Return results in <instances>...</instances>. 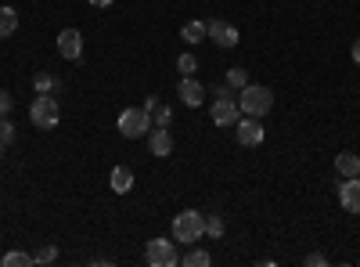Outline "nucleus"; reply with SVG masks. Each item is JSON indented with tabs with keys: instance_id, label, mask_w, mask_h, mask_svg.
<instances>
[{
	"instance_id": "2eb2a0df",
	"label": "nucleus",
	"mask_w": 360,
	"mask_h": 267,
	"mask_svg": "<svg viewBox=\"0 0 360 267\" xmlns=\"http://www.w3.org/2000/svg\"><path fill=\"white\" fill-rule=\"evenodd\" d=\"M15 29H18V11L4 4V8H0V40H8Z\"/></svg>"
},
{
	"instance_id": "423d86ee",
	"label": "nucleus",
	"mask_w": 360,
	"mask_h": 267,
	"mask_svg": "<svg viewBox=\"0 0 360 267\" xmlns=\"http://www.w3.org/2000/svg\"><path fill=\"white\" fill-rule=\"evenodd\" d=\"M234 127H238V144H245V148H256V144H263V137H266L259 116H242Z\"/></svg>"
},
{
	"instance_id": "0eeeda50",
	"label": "nucleus",
	"mask_w": 360,
	"mask_h": 267,
	"mask_svg": "<svg viewBox=\"0 0 360 267\" xmlns=\"http://www.w3.org/2000/svg\"><path fill=\"white\" fill-rule=\"evenodd\" d=\"M205 33H209V40H213L217 47H234L238 44V25H231L224 18H209L205 22Z\"/></svg>"
},
{
	"instance_id": "ddd939ff",
	"label": "nucleus",
	"mask_w": 360,
	"mask_h": 267,
	"mask_svg": "<svg viewBox=\"0 0 360 267\" xmlns=\"http://www.w3.org/2000/svg\"><path fill=\"white\" fill-rule=\"evenodd\" d=\"M108 185H112V192L127 195V192L134 188V170H130V166H115L112 177H108Z\"/></svg>"
},
{
	"instance_id": "1a4fd4ad",
	"label": "nucleus",
	"mask_w": 360,
	"mask_h": 267,
	"mask_svg": "<svg viewBox=\"0 0 360 267\" xmlns=\"http://www.w3.org/2000/svg\"><path fill=\"white\" fill-rule=\"evenodd\" d=\"M339 206L346 213H360V177H342L339 185Z\"/></svg>"
},
{
	"instance_id": "20e7f679",
	"label": "nucleus",
	"mask_w": 360,
	"mask_h": 267,
	"mask_svg": "<svg viewBox=\"0 0 360 267\" xmlns=\"http://www.w3.org/2000/svg\"><path fill=\"white\" fill-rule=\"evenodd\" d=\"M119 134H123V137H144L148 130H152V112H148L144 105L141 108H123V112H119Z\"/></svg>"
},
{
	"instance_id": "cd10ccee",
	"label": "nucleus",
	"mask_w": 360,
	"mask_h": 267,
	"mask_svg": "<svg viewBox=\"0 0 360 267\" xmlns=\"http://www.w3.org/2000/svg\"><path fill=\"white\" fill-rule=\"evenodd\" d=\"M353 62H356V66H360V37H356V40H353Z\"/></svg>"
},
{
	"instance_id": "4be33fe9",
	"label": "nucleus",
	"mask_w": 360,
	"mask_h": 267,
	"mask_svg": "<svg viewBox=\"0 0 360 267\" xmlns=\"http://www.w3.org/2000/svg\"><path fill=\"white\" fill-rule=\"evenodd\" d=\"M152 112H155L152 127H169V120H173V108H169V105H162V101H159V105H155Z\"/></svg>"
},
{
	"instance_id": "f8f14e48",
	"label": "nucleus",
	"mask_w": 360,
	"mask_h": 267,
	"mask_svg": "<svg viewBox=\"0 0 360 267\" xmlns=\"http://www.w3.org/2000/svg\"><path fill=\"white\" fill-rule=\"evenodd\" d=\"M152 156H159V159H166L169 152H173V134H169V127H155L152 130Z\"/></svg>"
},
{
	"instance_id": "6ab92c4d",
	"label": "nucleus",
	"mask_w": 360,
	"mask_h": 267,
	"mask_svg": "<svg viewBox=\"0 0 360 267\" xmlns=\"http://www.w3.org/2000/svg\"><path fill=\"white\" fill-rule=\"evenodd\" d=\"M224 231H227V224H224L220 213H209V217H205V235H209V239H220Z\"/></svg>"
},
{
	"instance_id": "bb28decb",
	"label": "nucleus",
	"mask_w": 360,
	"mask_h": 267,
	"mask_svg": "<svg viewBox=\"0 0 360 267\" xmlns=\"http://www.w3.org/2000/svg\"><path fill=\"white\" fill-rule=\"evenodd\" d=\"M321 263H328L324 253H310V256H307V267H321Z\"/></svg>"
},
{
	"instance_id": "5701e85b",
	"label": "nucleus",
	"mask_w": 360,
	"mask_h": 267,
	"mask_svg": "<svg viewBox=\"0 0 360 267\" xmlns=\"http://www.w3.org/2000/svg\"><path fill=\"white\" fill-rule=\"evenodd\" d=\"M176 69H180V76H195V69H198L195 54H180V58H176Z\"/></svg>"
},
{
	"instance_id": "9d476101",
	"label": "nucleus",
	"mask_w": 360,
	"mask_h": 267,
	"mask_svg": "<svg viewBox=\"0 0 360 267\" xmlns=\"http://www.w3.org/2000/svg\"><path fill=\"white\" fill-rule=\"evenodd\" d=\"M213 123L217 127H234L238 123V98H217L213 101Z\"/></svg>"
},
{
	"instance_id": "c85d7f7f",
	"label": "nucleus",
	"mask_w": 360,
	"mask_h": 267,
	"mask_svg": "<svg viewBox=\"0 0 360 267\" xmlns=\"http://www.w3.org/2000/svg\"><path fill=\"white\" fill-rule=\"evenodd\" d=\"M86 4H94V8H112V0H86Z\"/></svg>"
},
{
	"instance_id": "aec40b11",
	"label": "nucleus",
	"mask_w": 360,
	"mask_h": 267,
	"mask_svg": "<svg viewBox=\"0 0 360 267\" xmlns=\"http://www.w3.org/2000/svg\"><path fill=\"white\" fill-rule=\"evenodd\" d=\"M180 263H184V267H209V253L205 249H191V253L180 256Z\"/></svg>"
},
{
	"instance_id": "393cba45",
	"label": "nucleus",
	"mask_w": 360,
	"mask_h": 267,
	"mask_svg": "<svg viewBox=\"0 0 360 267\" xmlns=\"http://www.w3.org/2000/svg\"><path fill=\"white\" fill-rule=\"evenodd\" d=\"M0 141H4V144L15 141V123L11 120H0Z\"/></svg>"
},
{
	"instance_id": "412c9836",
	"label": "nucleus",
	"mask_w": 360,
	"mask_h": 267,
	"mask_svg": "<svg viewBox=\"0 0 360 267\" xmlns=\"http://www.w3.org/2000/svg\"><path fill=\"white\" fill-rule=\"evenodd\" d=\"M245 83H249V73H245V69H238V66H231V69H227V87H234V91H242Z\"/></svg>"
},
{
	"instance_id": "f03ea898",
	"label": "nucleus",
	"mask_w": 360,
	"mask_h": 267,
	"mask_svg": "<svg viewBox=\"0 0 360 267\" xmlns=\"http://www.w3.org/2000/svg\"><path fill=\"white\" fill-rule=\"evenodd\" d=\"M202 235H205V217H202L198 210L176 213V221H173V242H180V246H195Z\"/></svg>"
},
{
	"instance_id": "c756f323",
	"label": "nucleus",
	"mask_w": 360,
	"mask_h": 267,
	"mask_svg": "<svg viewBox=\"0 0 360 267\" xmlns=\"http://www.w3.org/2000/svg\"><path fill=\"white\" fill-rule=\"evenodd\" d=\"M4 148H8V144H4V141H0V156H4Z\"/></svg>"
},
{
	"instance_id": "6e6552de",
	"label": "nucleus",
	"mask_w": 360,
	"mask_h": 267,
	"mask_svg": "<svg viewBox=\"0 0 360 267\" xmlns=\"http://www.w3.org/2000/svg\"><path fill=\"white\" fill-rule=\"evenodd\" d=\"M58 54L69 58V62L83 58V33L79 29H62V33H58Z\"/></svg>"
},
{
	"instance_id": "a878e982",
	"label": "nucleus",
	"mask_w": 360,
	"mask_h": 267,
	"mask_svg": "<svg viewBox=\"0 0 360 267\" xmlns=\"http://www.w3.org/2000/svg\"><path fill=\"white\" fill-rule=\"evenodd\" d=\"M11 108H15V98H11L8 91H0V116H8Z\"/></svg>"
},
{
	"instance_id": "4468645a",
	"label": "nucleus",
	"mask_w": 360,
	"mask_h": 267,
	"mask_svg": "<svg viewBox=\"0 0 360 267\" xmlns=\"http://www.w3.org/2000/svg\"><path fill=\"white\" fill-rule=\"evenodd\" d=\"M335 170L342 177H360V156L356 152H339L335 156Z\"/></svg>"
},
{
	"instance_id": "39448f33",
	"label": "nucleus",
	"mask_w": 360,
	"mask_h": 267,
	"mask_svg": "<svg viewBox=\"0 0 360 267\" xmlns=\"http://www.w3.org/2000/svg\"><path fill=\"white\" fill-rule=\"evenodd\" d=\"M144 260L152 263V267H176L180 263V249L173 239H152L144 249Z\"/></svg>"
},
{
	"instance_id": "b1692460",
	"label": "nucleus",
	"mask_w": 360,
	"mask_h": 267,
	"mask_svg": "<svg viewBox=\"0 0 360 267\" xmlns=\"http://www.w3.org/2000/svg\"><path fill=\"white\" fill-rule=\"evenodd\" d=\"M33 260H37V263H54V260H58V246H51V242L40 246V249L33 253Z\"/></svg>"
},
{
	"instance_id": "dca6fc26",
	"label": "nucleus",
	"mask_w": 360,
	"mask_h": 267,
	"mask_svg": "<svg viewBox=\"0 0 360 267\" xmlns=\"http://www.w3.org/2000/svg\"><path fill=\"white\" fill-rule=\"evenodd\" d=\"M209 33H205V22H184V29H180V40H188V44H202Z\"/></svg>"
},
{
	"instance_id": "9b49d317",
	"label": "nucleus",
	"mask_w": 360,
	"mask_h": 267,
	"mask_svg": "<svg viewBox=\"0 0 360 267\" xmlns=\"http://www.w3.org/2000/svg\"><path fill=\"white\" fill-rule=\"evenodd\" d=\"M176 91H180V101H184L188 108H198V105L205 101V87H202L198 80H191V76H184V80H180V87H176Z\"/></svg>"
},
{
	"instance_id": "a211bd4d",
	"label": "nucleus",
	"mask_w": 360,
	"mask_h": 267,
	"mask_svg": "<svg viewBox=\"0 0 360 267\" xmlns=\"http://www.w3.org/2000/svg\"><path fill=\"white\" fill-rule=\"evenodd\" d=\"M33 87H37V94H54L62 83H58V76H51V73H37Z\"/></svg>"
},
{
	"instance_id": "f257e3e1",
	"label": "nucleus",
	"mask_w": 360,
	"mask_h": 267,
	"mask_svg": "<svg viewBox=\"0 0 360 267\" xmlns=\"http://www.w3.org/2000/svg\"><path fill=\"white\" fill-rule=\"evenodd\" d=\"M29 120H33L37 130H54L58 120H62V105H58L54 94H37L33 105H29Z\"/></svg>"
},
{
	"instance_id": "f3484780",
	"label": "nucleus",
	"mask_w": 360,
	"mask_h": 267,
	"mask_svg": "<svg viewBox=\"0 0 360 267\" xmlns=\"http://www.w3.org/2000/svg\"><path fill=\"white\" fill-rule=\"evenodd\" d=\"M0 263H4V267H33L37 260H33V253L11 249V253H4V256H0Z\"/></svg>"
},
{
	"instance_id": "7ed1b4c3",
	"label": "nucleus",
	"mask_w": 360,
	"mask_h": 267,
	"mask_svg": "<svg viewBox=\"0 0 360 267\" xmlns=\"http://www.w3.org/2000/svg\"><path fill=\"white\" fill-rule=\"evenodd\" d=\"M238 108H242L245 116H266L270 108H274V94L259 83H245L242 91H238Z\"/></svg>"
}]
</instances>
